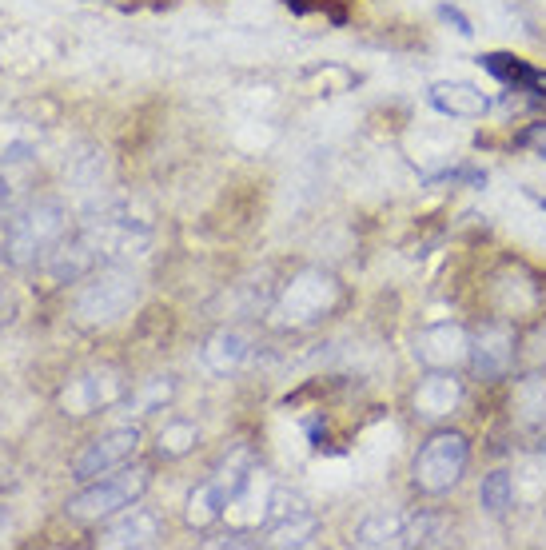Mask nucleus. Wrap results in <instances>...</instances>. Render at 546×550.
Returning <instances> with one entry per match:
<instances>
[{
  "label": "nucleus",
  "mask_w": 546,
  "mask_h": 550,
  "mask_svg": "<svg viewBox=\"0 0 546 550\" xmlns=\"http://www.w3.org/2000/svg\"><path fill=\"white\" fill-rule=\"evenodd\" d=\"M439 12H443V20H451V24H455V28L463 32V36H471V32H475V28H471V20H467V16H463V12L455 8V4H443Z\"/></svg>",
  "instance_id": "nucleus-9"
},
{
  "label": "nucleus",
  "mask_w": 546,
  "mask_h": 550,
  "mask_svg": "<svg viewBox=\"0 0 546 550\" xmlns=\"http://www.w3.org/2000/svg\"><path fill=\"white\" fill-rule=\"evenodd\" d=\"M427 184H475V188H483V184H487V172H483V168H447V172L427 176Z\"/></svg>",
  "instance_id": "nucleus-8"
},
{
  "label": "nucleus",
  "mask_w": 546,
  "mask_h": 550,
  "mask_svg": "<svg viewBox=\"0 0 546 550\" xmlns=\"http://www.w3.org/2000/svg\"><path fill=\"white\" fill-rule=\"evenodd\" d=\"M431 104L447 116H483L487 112V96L471 84H435L431 88Z\"/></svg>",
  "instance_id": "nucleus-6"
},
{
  "label": "nucleus",
  "mask_w": 546,
  "mask_h": 550,
  "mask_svg": "<svg viewBox=\"0 0 546 550\" xmlns=\"http://www.w3.org/2000/svg\"><path fill=\"white\" fill-rule=\"evenodd\" d=\"M511 499H515V487H511V475L507 471H491L479 487V503L491 511V515H507L511 511Z\"/></svg>",
  "instance_id": "nucleus-7"
},
{
  "label": "nucleus",
  "mask_w": 546,
  "mask_h": 550,
  "mask_svg": "<svg viewBox=\"0 0 546 550\" xmlns=\"http://www.w3.org/2000/svg\"><path fill=\"white\" fill-rule=\"evenodd\" d=\"M479 68L491 72V76H495L499 84H507L511 92H531L535 80L543 76V68L527 64V60L515 56V52H483V56H479Z\"/></svg>",
  "instance_id": "nucleus-5"
},
{
  "label": "nucleus",
  "mask_w": 546,
  "mask_h": 550,
  "mask_svg": "<svg viewBox=\"0 0 546 550\" xmlns=\"http://www.w3.org/2000/svg\"><path fill=\"white\" fill-rule=\"evenodd\" d=\"M136 443H140V431H136V427H120V431H108L104 439H92V443L76 455L72 479H76V483H92V479L124 467V459L136 455Z\"/></svg>",
  "instance_id": "nucleus-4"
},
{
  "label": "nucleus",
  "mask_w": 546,
  "mask_h": 550,
  "mask_svg": "<svg viewBox=\"0 0 546 550\" xmlns=\"http://www.w3.org/2000/svg\"><path fill=\"white\" fill-rule=\"evenodd\" d=\"M539 204H543V208H546V196H543V200H539Z\"/></svg>",
  "instance_id": "nucleus-12"
},
{
  "label": "nucleus",
  "mask_w": 546,
  "mask_h": 550,
  "mask_svg": "<svg viewBox=\"0 0 546 550\" xmlns=\"http://www.w3.org/2000/svg\"><path fill=\"white\" fill-rule=\"evenodd\" d=\"M467 459H471L467 435H459V431H439V435L427 439V447L415 455V487H419L423 495H443L447 487L459 483Z\"/></svg>",
  "instance_id": "nucleus-1"
},
{
  "label": "nucleus",
  "mask_w": 546,
  "mask_h": 550,
  "mask_svg": "<svg viewBox=\"0 0 546 550\" xmlns=\"http://www.w3.org/2000/svg\"><path fill=\"white\" fill-rule=\"evenodd\" d=\"M283 4H287V8L295 12V16H307V12H315V8H323L327 0H283Z\"/></svg>",
  "instance_id": "nucleus-10"
},
{
  "label": "nucleus",
  "mask_w": 546,
  "mask_h": 550,
  "mask_svg": "<svg viewBox=\"0 0 546 550\" xmlns=\"http://www.w3.org/2000/svg\"><path fill=\"white\" fill-rule=\"evenodd\" d=\"M539 156H543V160H546V140H543V144H539Z\"/></svg>",
  "instance_id": "nucleus-11"
},
{
  "label": "nucleus",
  "mask_w": 546,
  "mask_h": 550,
  "mask_svg": "<svg viewBox=\"0 0 546 550\" xmlns=\"http://www.w3.org/2000/svg\"><path fill=\"white\" fill-rule=\"evenodd\" d=\"M148 487V471L144 467H124L108 479H100L96 487L80 491L72 503H68V515L76 523H100L124 507H132V499H140V491Z\"/></svg>",
  "instance_id": "nucleus-2"
},
{
  "label": "nucleus",
  "mask_w": 546,
  "mask_h": 550,
  "mask_svg": "<svg viewBox=\"0 0 546 550\" xmlns=\"http://www.w3.org/2000/svg\"><path fill=\"white\" fill-rule=\"evenodd\" d=\"M60 228H64V220H60L56 204H28V208H20L4 224V252H8V260L12 264H28L32 256H40L44 248L56 244Z\"/></svg>",
  "instance_id": "nucleus-3"
}]
</instances>
